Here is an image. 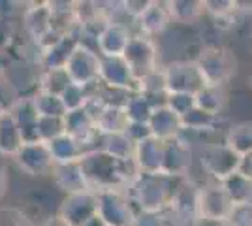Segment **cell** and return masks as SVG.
Returning a JSON list of instances; mask_svg holds the SVG:
<instances>
[{
    "label": "cell",
    "mask_w": 252,
    "mask_h": 226,
    "mask_svg": "<svg viewBox=\"0 0 252 226\" xmlns=\"http://www.w3.org/2000/svg\"><path fill=\"white\" fill-rule=\"evenodd\" d=\"M132 226H169L166 213H137Z\"/></svg>",
    "instance_id": "38"
},
{
    "label": "cell",
    "mask_w": 252,
    "mask_h": 226,
    "mask_svg": "<svg viewBox=\"0 0 252 226\" xmlns=\"http://www.w3.org/2000/svg\"><path fill=\"white\" fill-rule=\"evenodd\" d=\"M98 215L107 226H132L137 209L126 189H109L98 193Z\"/></svg>",
    "instance_id": "4"
},
{
    "label": "cell",
    "mask_w": 252,
    "mask_h": 226,
    "mask_svg": "<svg viewBox=\"0 0 252 226\" xmlns=\"http://www.w3.org/2000/svg\"><path fill=\"white\" fill-rule=\"evenodd\" d=\"M15 166L19 168V172L25 173L27 177L32 179H40L45 175H51L55 161L49 151V145L43 141H29L23 143V147L13 157Z\"/></svg>",
    "instance_id": "8"
},
{
    "label": "cell",
    "mask_w": 252,
    "mask_h": 226,
    "mask_svg": "<svg viewBox=\"0 0 252 226\" xmlns=\"http://www.w3.org/2000/svg\"><path fill=\"white\" fill-rule=\"evenodd\" d=\"M164 151H166V141H160L153 136L136 143L134 164H136L137 172L141 175H162Z\"/></svg>",
    "instance_id": "16"
},
{
    "label": "cell",
    "mask_w": 252,
    "mask_h": 226,
    "mask_svg": "<svg viewBox=\"0 0 252 226\" xmlns=\"http://www.w3.org/2000/svg\"><path fill=\"white\" fill-rule=\"evenodd\" d=\"M49 145V151L53 155V161L55 164H64V162H77L83 159V155L87 153L83 143L68 136V134H63L59 138H55L53 141L47 143Z\"/></svg>",
    "instance_id": "27"
},
{
    "label": "cell",
    "mask_w": 252,
    "mask_h": 226,
    "mask_svg": "<svg viewBox=\"0 0 252 226\" xmlns=\"http://www.w3.org/2000/svg\"><path fill=\"white\" fill-rule=\"evenodd\" d=\"M85 226H107V223H105V221L100 215H96L93 221H89V223H87Z\"/></svg>",
    "instance_id": "44"
},
{
    "label": "cell",
    "mask_w": 252,
    "mask_h": 226,
    "mask_svg": "<svg viewBox=\"0 0 252 226\" xmlns=\"http://www.w3.org/2000/svg\"><path fill=\"white\" fill-rule=\"evenodd\" d=\"M224 141L239 157L252 153V121H235L224 130Z\"/></svg>",
    "instance_id": "26"
},
{
    "label": "cell",
    "mask_w": 252,
    "mask_h": 226,
    "mask_svg": "<svg viewBox=\"0 0 252 226\" xmlns=\"http://www.w3.org/2000/svg\"><path fill=\"white\" fill-rule=\"evenodd\" d=\"M171 25L173 23H171V15H169L166 2H157V0H151L145 13L136 21L137 32L149 36L153 40L162 36Z\"/></svg>",
    "instance_id": "18"
},
{
    "label": "cell",
    "mask_w": 252,
    "mask_h": 226,
    "mask_svg": "<svg viewBox=\"0 0 252 226\" xmlns=\"http://www.w3.org/2000/svg\"><path fill=\"white\" fill-rule=\"evenodd\" d=\"M196 161L209 181L220 183L226 177H230L231 173L237 172L241 157L233 149H230L228 143L222 140L200 147L196 151Z\"/></svg>",
    "instance_id": "3"
},
{
    "label": "cell",
    "mask_w": 252,
    "mask_h": 226,
    "mask_svg": "<svg viewBox=\"0 0 252 226\" xmlns=\"http://www.w3.org/2000/svg\"><path fill=\"white\" fill-rule=\"evenodd\" d=\"M123 108L126 111L128 121L139 123V125H149V121L153 117V111H155V106L151 104V100L143 93H132Z\"/></svg>",
    "instance_id": "30"
},
{
    "label": "cell",
    "mask_w": 252,
    "mask_h": 226,
    "mask_svg": "<svg viewBox=\"0 0 252 226\" xmlns=\"http://www.w3.org/2000/svg\"><path fill=\"white\" fill-rule=\"evenodd\" d=\"M194 162H196V149L181 134L177 138L166 141L162 175L173 179H187L192 172Z\"/></svg>",
    "instance_id": "10"
},
{
    "label": "cell",
    "mask_w": 252,
    "mask_h": 226,
    "mask_svg": "<svg viewBox=\"0 0 252 226\" xmlns=\"http://www.w3.org/2000/svg\"><path fill=\"white\" fill-rule=\"evenodd\" d=\"M100 83L107 89L137 93V79L132 74L125 57H102Z\"/></svg>",
    "instance_id": "12"
},
{
    "label": "cell",
    "mask_w": 252,
    "mask_h": 226,
    "mask_svg": "<svg viewBox=\"0 0 252 226\" xmlns=\"http://www.w3.org/2000/svg\"><path fill=\"white\" fill-rule=\"evenodd\" d=\"M23 143H25V140L21 136V130L17 127L11 111L6 109L0 115V157L13 159L15 153L23 147Z\"/></svg>",
    "instance_id": "23"
},
{
    "label": "cell",
    "mask_w": 252,
    "mask_h": 226,
    "mask_svg": "<svg viewBox=\"0 0 252 226\" xmlns=\"http://www.w3.org/2000/svg\"><path fill=\"white\" fill-rule=\"evenodd\" d=\"M32 102H34V108L40 117H64L68 113L63 104V98L51 95V93L36 91L32 95Z\"/></svg>",
    "instance_id": "32"
},
{
    "label": "cell",
    "mask_w": 252,
    "mask_h": 226,
    "mask_svg": "<svg viewBox=\"0 0 252 226\" xmlns=\"http://www.w3.org/2000/svg\"><path fill=\"white\" fill-rule=\"evenodd\" d=\"M134 34L136 32L128 25L109 21L104 31L98 34L94 49L100 53V57H123Z\"/></svg>",
    "instance_id": "13"
},
{
    "label": "cell",
    "mask_w": 252,
    "mask_h": 226,
    "mask_svg": "<svg viewBox=\"0 0 252 226\" xmlns=\"http://www.w3.org/2000/svg\"><path fill=\"white\" fill-rule=\"evenodd\" d=\"M38 141L49 143L55 138L66 134L64 130V117H40L38 119V127H36Z\"/></svg>",
    "instance_id": "33"
},
{
    "label": "cell",
    "mask_w": 252,
    "mask_h": 226,
    "mask_svg": "<svg viewBox=\"0 0 252 226\" xmlns=\"http://www.w3.org/2000/svg\"><path fill=\"white\" fill-rule=\"evenodd\" d=\"M15 36V29H13V21L8 19H0V55H4L8 51V47L13 42Z\"/></svg>",
    "instance_id": "39"
},
{
    "label": "cell",
    "mask_w": 252,
    "mask_h": 226,
    "mask_svg": "<svg viewBox=\"0 0 252 226\" xmlns=\"http://www.w3.org/2000/svg\"><path fill=\"white\" fill-rule=\"evenodd\" d=\"M11 115L15 119L17 127L21 130V136L25 143L29 141H38V134H36V127H38V111L34 108V102H32V97H25V98H17L10 108Z\"/></svg>",
    "instance_id": "19"
},
{
    "label": "cell",
    "mask_w": 252,
    "mask_h": 226,
    "mask_svg": "<svg viewBox=\"0 0 252 226\" xmlns=\"http://www.w3.org/2000/svg\"><path fill=\"white\" fill-rule=\"evenodd\" d=\"M194 97L196 108L215 119H220L230 106L228 87H201Z\"/></svg>",
    "instance_id": "21"
},
{
    "label": "cell",
    "mask_w": 252,
    "mask_h": 226,
    "mask_svg": "<svg viewBox=\"0 0 252 226\" xmlns=\"http://www.w3.org/2000/svg\"><path fill=\"white\" fill-rule=\"evenodd\" d=\"M173 113H177L179 117L187 115L190 109L196 108V97L194 95H189V93H169L168 95V102H166Z\"/></svg>",
    "instance_id": "36"
},
{
    "label": "cell",
    "mask_w": 252,
    "mask_h": 226,
    "mask_svg": "<svg viewBox=\"0 0 252 226\" xmlns=\"http://www.w3.org/2000/svg\"><path fill=\"white\" fill-rule=\"evenodd\" d=\"M166 6L173 25L190 27L205 17L203 0H171V2H166Z\"/></svg>",
    "instance_id": "22"
},
{
    "label": "cell",
    "mask_w": 252,
    "mask_h": 226,
    "mask_svg": "<svg viewBox=\"0 0 252 226\" xmlns=\"http://www.w3.org/2000/svg\"><path fill=\"white\" fill-rule=\"evenodd\" d=\"M149 129H151L153 138L160 141H169L183 132V125H181V117L177 113H173L168 106H160L153 111V117L149 121Z\"/></svg>",
    "instance_id": "20"
},
{
    "label": "cell",
    "mask_w": 252,
    "mask_h": 226,
    "mask_svg": "<svg viewBox=\"0 0 252 226\" xmlns=\"http://www.w3.org/2000/svg\"><path fill=\"white\" fill-rule=\"evenodd\" d=\"M192 61L198 66L203 87H228L237 74L235 53L219 43H207L200 47Z\"/></svg>",
    "instance_id": "1"
},
{
    "label": "cell",
    "mask_w": 252,
    "mask_h": 226,
    "mask_svg": "<svg viewBox=\"0 0 252 226\" xmlns=\"http://www.w3.org/2000/svg\"><path fill=\"white\" fill-rule=\"evenodd\" d=\"M100 65H102L100 53L91 43L79 42L64 68L70 75L72 83H77L81 87H93L100 83Z\"/></svg>",
    "instance_id": "6"
},
{
    "label": "cell",
    "mask_w": 252,
    "mask_h": 226,
    "mask_svg": "<svg viewBox=\"0 0 252 226\" xmlns=\"http://www.w3.org/2000/svg\"><path fill=\"white\" fill-rule=\"evenodd\" d=\"M130 121L126 117L123 106H105V109L96 119V130L100 136H113V134H125Z\"/></svg>",
    "instance_id": "25"
},
{
    "label": "cell",
    "mask_w": 252,
    "mask_h": 226,
    "mask_svg": "<svg viewBox=\"0 0 252 226\" xmlns=\"http://www.w3.org/2000/svg\"><path fill=\"white\" fill-rule=\"evenodd\" d=\"M61 98H63V104L64 108H66V111H75V109L85 108L87 98H89V89L77 85V83H72L61 95Z\"/></svg>",
    "instance_id": "35"
},
{
    "label": "cell",
    "mask_w": 252,
    "mask_h": 226,
    "mask_svg": "<svg viewBox=\"0 0 252 226\" xmlns=\"http://www.w3.org/2000/svg\"><path fill=\"white\" fill-rule=\"evenodd\" d=\"M21 21L27 38L40 43L43 36L53 31V11L47 2H32V4H27Z\"/></svg>",
    "instance_id": "15"
},
{
    "label": "cell",
    "mask_w": 252,
    "mask_h": 226,
    "mask_svg": "<svg viewBox=\"0 0 252 226\" xmlns=\"http://www.w3.org/2000/svg\"><path fill=\"white\" fill-rule=\"evenodd\" d=\"M203 8H205V15H209L211 19H220V17L239 13V2H233V0H203Z\"/></svg>",
    "instance_id": "34"
},
{
    "label": "cell",
    "mask_w": 252,
    "mask_h": 226,
    "mask_svg": "<svg viewBox=\"0 0 252 226\" xmlns=\"http://www.w3.org/2000/svg\"><path fill=\"white\" fill-rule=\"evenodd\" d=\"M177 179L166 175H139L126 191L136 205L137 213H166L175 189Z\"/></svg>",
    "instance_id": "2"
},
{
    "label": "cell",
    "mask_w": 252,
    "mask_h": 226,
    "mask_svg": "<svg viewBox=\"0 0 252 226\" xmlns=\"http://www.w3.org/2000/svg\"><path fill=\"white\" fill-rule=\"evenodd\" d=\"M251 81H252V77H251Z\"/></svg>",
    "instance_id": "46"
},
{
    "label": "cell",
    "mask_w": 252,
    "mask_h": 226,
    "mask_svg": "<svg viewBox=\"0 0 252 226\" xmlns=\"http://www.w3.org/2000/svg\"><path fill=\"white\" fill-rule=\"evenodd\" d=\"M8 185H10V179H8V172L4 166H0V200L6 196L8 193Z\"/></svg>",
    "instance_id": "42"
},
{
    "label": "cell",
    "mask_w": 252,
    "mask_h": 226,
    "mask_svg": "<svg viewBox=\"0 0 252 226\" xmlns=\"http://www.w3.org/2000/svg\"><path fill=\"white\" fill-rule=\"evenodd\" d=\"M51 179H53V183H55V187H57L61 193L66 194V196H68V194L83 193V191H89V189H91L89 183H87V177H85L81 161L55 164L51 172Z\"/></svg>",
    "instance_id": "17"
},
{
    "label": "cell",
    "mask_w": 252,
    "mask_h": 226,
    "mask_svg": "<svg viewBox=\"0 0 252 226\" xmlns=\"http://www.w3.org/2000/svg\"><path fill=\"white\" fill-rule=\"evenodd\" d=\"M226 226H252V204L235 205L226 221Z\"/></svg>",
    "instance_id": "37"
},
{
    "label": "cell",
    "mask_w": 252,
    "mask_h": 226,
    "mask_svg": "<svg viewBox=\"0 0 252 226\" xmlns=\"http://www.w3.org/2000/svg\"><path fill=\"white\" fill-rule=\"evenodd\" d=\"M70 85H72V79L66 72V68L42 70V75L38 79V91L51 93V95H57V97H61Z\"/></svg>",
    "instance_id": "31"
},
{
    "label": "cell",
    "mask_w": 252,
    "mask_h": 226,
    "mask_svg": "<svg viewBox=\"0 0 252 226\" xmlns=\"http://www.w3.org/2000/svg\"><path fill=\"white\" fill-rule=\"evenodd\" d=\"M237 172L241 173V175H245L247 179H251V181H252V153H249V155L241 157Z\"/></svg>",
    "instance_id": "41"
},
{
    "label": "cell",
    "mask_w": 252,
    "mask_h": 226,
    "mask_svg": "<svg viewBox=\"0 0 252 226\" xmlns=\"http://www.w3.org/2000/svg\"><path fill=\"white\" fill-rule=\"evenodd\" d=\"M231 205L226 191L220 183L207 181L205 185L198 187V198H196V219L213 221V223H224L230 217Z\"/></svg>",
    "instance_id": "7"
},
{
    "label": "cell",
    "mask_w": 252,
    "mask_h": 226,
    "mask_svg": "<svg viewBox=\"0 0 252 226\" xmlns=\"http://www.w3.org/2000/svg\"><path fill=\"white\" fill-rule=\"evenodd\" d=\"M123 57H125V61L128 63V66H130V70H132V74H134L137 81L164 66L160 65V49H158L157 40L143 36L139 32L132 36V40L128 43Z\"/></svg>",
    "instance_id": "5"
},
{
    "label": "cell",
    "mask_w": 252,
    "mask_h": 226,
    "mask_svg": "<svg viewBox=\"0 0 252 226\" xmlns=\"http://www.w3.org/2000/svg\"><path fill=\"white\" fill-rule=\"evenodd\" d=\"M125 134L134 141V143H139V141L147 140V138L153 136V134H151V129H149V125H139V123H130Z\"/></svg>",
    "instance_id": "40"
},
{
    "label": "cell",
    "mask_w": 252,
    "mask_h": 226,
    "mask_svg": "<svg viewBox=\"0 0 252 226\" xmlns=\"http://www.w3.org/2000/svg\"><path fill=\"white\" fill-rule=\"evenodd\" d=\"M166 72V83H168L169 93H189L196 95L203 87L201 75L198 72V66L192 59H181V61H171L164 65Z\"/></svg>",
    "instance_id": "11"
},
{
    "label": "cell",
    "mask_w": 252,
    "mask_h": 226,
    "mask_svg": "<svg viewBox=\"0 0 252 226\" xmlns=\"http://www.w3.org/2000/svg\"><path fill=\"white\" fill-rule=\"evenodd\" d=\"M222 189L226 191L228 198H230L231 205H249L252 204V181L247 179L245 175L239 172L231 173L230 177H226L220 181Z\"/></svg>",
    "instance_id": "28"
},
{
    "label": "cell",
    "mask_w": 252,
    "mask_h": 226,
    "mask_svg": "<svg viewBox=\"0 0 252 226\" xmlns=\"http://www.w3.org/2000/svg\"><path fill=\"white\" fill-rule=\"evenodd\" d=\"M81 42L79 34H68L66 38H63L57 45H53L51 49H47L43 53L42 59V70H53V68H64L70 55L74 53V49L77 47V43Z\"/></svg>",
    "instance_id": "24"
},
{
    "label": "cell",
    "mask_w": 252,
    "mask_h": 226,
    "mask_svg": "<svg viewBox=\"0 0 252 226\" xmlns=\"http://www.w3.org/2000/svg\"><path fill=\"white\" fill-rule=\"evenodd\" d=\"M100 143L98 149L111 155L117 161H134V151H136V143L130 140L126 134H113V136H100Z\"/></svg>",
    "instance_id": "29"
},
{
    "label": "cell",
    "mask_w": 252,
    "mask_h": 226,
    "mask_svg": "<svg viewBox=\"0 0 252 226\" xmlns=\"http://www.w3.org/2000/svg\"><path fill=\"white\" fill-rule=\"evenodd\" d=\"M40 226H68V225H66L63 219L57 215V213H55V215H49V217H47V219H45V221H43V223Z\"/></svg>",
    "instance_id": "43"
},
{
    "label": "cell",
    "mask_w": 252,
    "mask_h": 226,
    "mask_svg": "<svg viewBox=\"0 0 252 226\" xmlns=\"http://www.w3.org/2000/svg\"><path fill=\"white\" fill-rule=\"evenodd\" d=\"M6 106H4V104H2V100H0V115H2V113H4V111H6Z\"/></svg>",
    "instance_id": "45"
},
{
    "label": "cell",
    "mask_w": 252,
    "mask_h": 226,
    "mask_svg": "<svg viewBox=\"0 0 252 226\" xmlns=\"http://www.w3.org/2000/svg\"><path fill=\"white\" fill-rule=\"evenodd\" d=\"M57 215L68 226H85L98 215V193L89 189L83 193L64 196Z\"/></svg>",
    "instance_id": "9"
},
{
    "label": "cell",
    "mask_w": 252,
    "mask_h": 226,
    "mask_svg": "<svg viewBox=\"0 0 252 226\" xmlns=\"http://www.w3.org/2000/svg\"><path fill=\"white\" fill-rule=\"evenodd\" d=\"M64 130H66L68 136H72L79 143H83L87 151L96 149L93 143L100 140V134L96 130L94 117L85 108L75 109V111H68L64 115Z\"/></svg>",
    "instance_id": "14"
}]
</instances>
